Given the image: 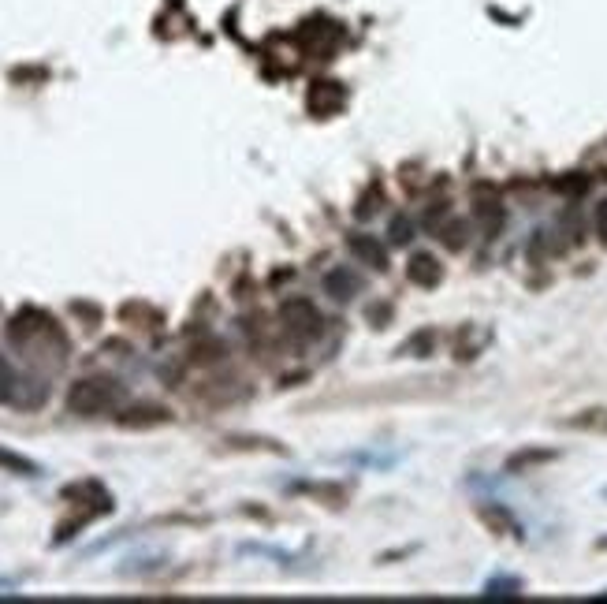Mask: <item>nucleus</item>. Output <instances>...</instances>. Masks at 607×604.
Wrapping results in <instances>:
<instances>
[{"instance_id":"obj_1","label":"nucleus","mask_w":607,"mask_h":604,"mask_svg":"<svg viewBox=\"0 0 607 604\" xmlns=\"http://www.w3.org/2000/svg\"><path fill=\"white\" fill-rule=\"evenodd\" d=\"M116 403H120V385L108 381V377L79 381L68 396V407L79 414H101V411H108V407H116Z\"/></svg>"},{"instance_id":"obj_3","label":"nucleus","mask_w":607,"mask_h":604,"mask_svg":"<svg viewBox=\"0 0 607 604\" xmlns=\"http://www.w3.org/2000/svg\"><path fill=\"white\" fill-rule=\"evenodd\" d=\"M347 247H351L354 258H362L365 265H373V269H384V265H388V254H384V247H380L377 239H369V235H354Z\"/></svg>"},{"instance_id":"obj_6","label":"nucleus","mask_w":607,"mask_h":604,"mask_svg":"<svg viewBox=\"0 0 607 604\" xmlns=\"http://www.w3.org/2000/svg\"><path fill=\"white\" fill-rule=\"evenodd\" d=\"M596 235L607 243V202H600V206H596Z\"/></svg>"},{"instance_id":"obj_4","label":"nucleus","mask_w":607,"mask_h":604,"mask_svg":"<svg viewBox=\"0 0 607 604\" xmlns=\"http://www.w3.org/2000/svg\"><path fill=\"white\" fill-rule=\"evenodd\" d=\"M410 280L421 284V288H432L436 280H440V269H436V261L429 254H418V258L410 261Z\"/></svg>"},{"instance_id":"obj_2","label":"nucleus","mask_w":607,"mask_h":604,"mask_svg":"<svg viewBox=\"0 0 607 604\" xmlns=\"http://www.w3.org/2000/svg\"><path fill=\"white\" fill-rule=\"evenodd\" d=\"M284 321L291 325L295 332H302V336H313V332L321 329V314H317V306L306 299H291L284 306Z\"/></svg>"},{"instance_id":"obj_5","label":"nucleus","mask_w":607,"mask_h":604,"mask_svg":"<svg viewBox=\"0 0 607 604\" xmlns=\"http://www.w3.org/2000/svg\"><path fill=\"white\" fill-rule=\"evenodd\" d=\"M324 291L332 295V299H351L354 291V280L347 276V269H336V273L324 276Z\"/></svg>"}]
</instances>
